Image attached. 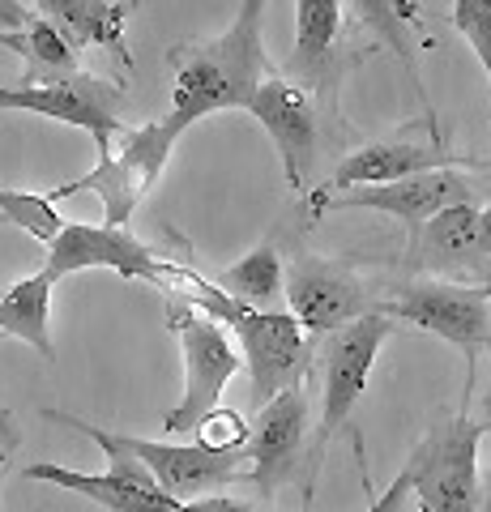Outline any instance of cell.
Returning <instances> with one entry per match:
<instances>
[{
	"label": "cell",
	"instance_id": "cell-1",
	"mask_svg": "<svg viewBox=\"0 0 491 512\" xmlns=\"http://www.w3.org/2000/svg\"><path fill=\"white\" fill-rule=\"evenodd\" d=\"M269 0H240L235 22L218 39L184 43L171 52L176 69V90H171V111L184 128L214 116V111H244L248 99L269 73V56L261 43V13Z\"/></svg>",
	"mask_w": 491,
	"mask_h": 512
},
{
	"label": "cell",
	"instance_id": "cell-2",
	"mask_svg": "<svg viewBox=\"0 0 491 512\" xmlns=\"http://www.w3.org/2000/svg\"><path fill=\"white\" fill-rule=\"evenodd\" d=\"M197 312L210 320H227L231 333L240 338V359L248 367L252 380V406H265L269 397H278L282 389L308 384L312 372V355H316V338H308L299 329V320L291 312H252L231 303L210 278H201L197 269L188 274L180 286Z\"/></svg>",
	"mask_w": 491,
	"mask_h": 512
},
{
	"label": "cell",
	"instance_id": "cell-3",
	"mask_svg": "<svg viewBox=\"0 0 491 512\" xmlns=\"http://www.w3.org/2000/svg\"><path fill=\"white\" fill-rule=\"evenodd\" d=\"M184 133L188 128L176 116H163V120H150L137 128L124 124L112 137V146L99 154V163L86 175H77V180L52 188L47 197L60 205L65 197H77V192H94V197L103 201V227H129L133 210L154 188L158 175H163L167 158Z\"/></svg>",
	"mask_w": 491,
	"mask_h": 512
},
{
	"label": "cell",
	"instance_id": "cell-4",
	"mask_svg": "<svg viewBox=\"0 0 491 512\" xmlns=\"http://www.w3.org/2000/svg\"><path fill=\"white\" fill-rule=\"evenodd\" d=\"M393 338V320L368 312L342 325L325 338H316V355L312 367L321 372V427H316V448H312V466H321L329 440L351 423L355 406L363 402L368 376L380 359V346Z\"/></svg>",
	"mask_w": 491,
	"mask_h": 512
},
{
	"label": "cell",
	"instance_id": "cell-5",
	"mask_svg": "<svg viewBox=\"0 0 491 512\" xmlns=\"http://www.w3.org/2000/svg\"><path fill=\"white\" fill-rule=\"evenodd\" d=\"M376 312L402 325L427 329L436 338L466 350L470 372L474 359L491 350V291L470 282H440V278H406L376 295Z\"/></svg>",
	"mask_w": 491,
	"mask_h": 512
},
{
	"label": "cell",
	"instance_id": "cell-6",
	"mask_svg": "<svg viewBox=\"0 0 491 512\" xmlns=\"http://www.w3.org/2000/svg\"><path fill=\"white\" fill-rule=\"evenodd\" d=\"M43 419L77 427L82 436H90L94 444L103 448L112 466H107L103 474H82V470L56 466V461H39V466H26L22 478H30V483L65 487V491H73V495H86V500H94V504L107 508V512H180V504L154 483L150 470L141 466L137 457L124 453L107 427H94V423L77 419V414H65V410H43Z\"/></svg>",
	"mask_w": 491,
	"mask_h": 512
},
{
	"label": "cell",
	"instance_id": "cell-7",
	"mask_svg": "<svg viewBox=\"0 0 491 512\" xmlns=\"http://www.w3.org/2000/svg\"><path fill=\"white\" fill-rule=\"evenodd\" d=\"M167 320L184 350V393H180V402L163 414V431L184 436V431H197L218 410V397H223L227 380L244 367V359H240V350L231 346L223 325L210 320L205 312H197L193 303L171 299Z\"/></svg>",
	"mask_w": 491,
	"mask_h": 512
},
{
	"label": "cell",
	"instance_id": "cell-8",
	"mask_svg": "<svg viewBox=\"0 0 491 512\" xmlns=\"http://www.w3.org/2000/svg\"><path fill=\"white\" fill-rule=\"evenodd\" d=\"M479 423L462 406L453 419L436 423L406 461V483L419 491V512H474L479 508Z\"/></svg>",
	"mask_w": 491,
	"mask_h": 512
},
{
	"label": "cell",
	"instance_id": "cell-9",
	"mask_svg": "<svg viewBox=\"0 0 491 512\" xmlns=\"http://www.w3.org/2000/svg\"><path fill=\"white\" fill-rule=\"evenodd\" d=\"M82 269H112L120 278L154 282V286H167V291H180L188 274H193V265L154 252L146 239H137L129 227H90V222L65 218L60 235L47 244L43 274L60 282L69 274H82Z\"/></svg>",
	"mask_w": 491,
	"mask_h": 512
},
{
	"label": "cell",
	"instance_id": "cell-10",
	"mask_svg": "<svg viewBox=\"0 0 491 512\" xmlns=\"http://www.w3.org/2000/svg\"><path fill=\"white\" fill-rule=\"evenodd\" d=\"M491 197V175L483 163H453V167H436L423 175H410L398 184H368V188H351L338 197L316 201V214H334V210H376L398 218L406 231H419L427 218H436L449 205H483Z\"/></svg>",
	"mask_w": 491,
	"mask_h": 512
},
{
	"label": "cell",
	"instance_id": "cell-11",
	"mask_svg": "<svg viewBox=\"0 0 491 512\" xmlns=\"http://www.w3.org/2000/svg\"><path fill=\"white\" fill-rule=\"evenodd\" d=\"M282 295L308 338H325L351 320L376 312V295L346 261H325L316 252H295L282 265Z\"/></svg>",
	"mask_w": 491,
	"mask_h": 512
},
{
	"label": "cell",
	"instance_id": "cell-12",
	"mask_svg": "<svg viewBox=\"0 0 491 512\" xmlns=\"http://www.w3.org/2000/svg\"><path fill=\"white\" fill-rule=\"evenodd\" d=\"M308 419H312L308 384L282 389L252 414V423L244 431V461H248L244 483L261 491V504H274L278 487H287L295 478L299 453H304V440H308Z\"/></svg>",
	"mask_w": 491,
	"mask_h": 512
},
{
	"label": "cell",
	"instance_id": "cell-13",
	"mask_svg": "<svg viewBox=\"0 0 491 512\" xmlns=\"http://www.w3.org/2000/svg\"><path fill=\"white\" fill-rule=\"evenodd\" d=\"M120 103H124V86L94 73H73V77H60V82H39V86H22V82L0 86V111H35L43 120L86 128L99 154L112 146V137L124 128Z\"/></svg>",
	"mask_w": 491,
	"mask_h": 512
},
{
	"label": "cell",
	"instance_id": "cell-14",
	"mask_svg": "<svg viewBox=\"0 0 491 512\" xmlns=\"http://www.w3.org/2000/svg\"><path fill=\"white\" fill-rule=\"evenodd\" d=\"M116 444L129 457H137L141 466L150 470V478L163 487L176 504L201 500V495H214L231 483H240L248 474L244 461V444L240 448H205V444H158V440H137L112 431Z\"/></svg>",
	"mask_w": 491,
	"mask_h": 512
},
{
	"label": "cell",
	"instance_id": "cell-15",
	"mask_svg": "<svg viewBox=\"0 0 491 512\" xmlns=\"http://www.w3.org/2000/svg\"><path fill=\"white\" fill-rule=\"evenodd\" d=\"M244 111L252 120H261V128L274 137L287 184L295 192H308L312 167H316V146H321V120H316L312 90L291 82V77L269 73Z\"/></svg>",
	"mask_w": 491,
	"mask_h": 512
},
{
	"label": "cell",
	"instance_id": "cell-16",
	"mask_svg": "<svg viewBox=\"0 0 491 512\" xmlns=\"http://www.w3.org/2000/svg\"><path fill=\"white\" fill-rule=\"evenodd\" d=\"M479 210L483 205H449L436 218H427L419 231H410L406 265L415 269V278L470 282L491 291V265L479 239Z\"/></svg>",
	"mask_w": 491,
	"mask_h": 512
},
{
	"label": "cell",
	"instance_id": "cell-17",
	"mask_svg": "<svg viewBox=\"0 0 491 512\" xmlns=\"http://www.w3.org/2000/svg\"><path fill=\"white\" fill-rule=\"evenodd\" d=\"M453 163H466V158L445 150L440 141H372V146H363L355 154H342L329 184L312 192V205L325 197H338V192H351V188L398 184V180H410V175L453 167Z\"/></svg>",
	"mask_w": 491,
	"mask_h": 512
},
{
	"label": "cell",
	"instance_id": "cell-18",
	"mask_svg": "<svg viewBox=\"0 0 491 512\" xmlns=\"http://www.w3.org/2000/svg\"><path fill=\"white\" fill-rule=\"evenodd\" d=\"M133 0H39V18L56 26L69 47H107L124 64H133L129 43H124V22H129Z\"/></svg>",
	"mask_w": 491,
	"mask_h": 512
},
{
	"label": "cell",
	"instance_id": "cell-19",
	"mask_svg": "<svg viewBox=\"0 0 491 512\" xmlns=\"http://www.w3.org/2000/svg\"><path fill=\"white\" fill-rule=\"evenodd\" d=\"M342 35V5L338 0H295V56L291 82L312 94H325L334 77V47Z\"/></svg>",
	"mask_w": 491,
	"mask_h": 512
},
{
	"label": "cell",
	"instance_id": "cell-20",
	"mask_svg": "<svg viewBox=\"0 0 491 512\" xmlns=\"http://www.w3.org/2000/svg\"><path fill=\"white\" fill-rule=\"evenodd\" d=\"M52 278L30 274L22 282H13L9 291H0V338H18L26 346H35L39 355L52 363L56 346H52Z\"/></svg>",
	"mask_w": 491,
	"mask_h": 512
},
{
	"label": "cell",
	"instance_id": "cell-21",
	"mask_svg": "<svg viewBox=\"0 0 491 512\" xmlns=\"http://www.w3.org/2000/svg\"><path fill=\"white\" fill-rule=\"evenodd\" d=\"M0 43L9 52L22 56V86H39V82H60V77L82 73L77 52L56 26H47L43 18H30L22 26L0 30Z\"/></svg>",
	"mask_w": 491,
	"mask_h": 512
},
{
	"label": "cell",
	"instance_id": "cell-22",
	"mask_svg": "<svg viewBox=\"0 0 491 512\" xmlns=\"http://www.w3.org/2000/svg\"><path fill=\"white\" fill-rule=\"evenodd\" d=\"M214 286L231 303L252 312H282V252L274 244H257L248 256L227 265L223 274H214Z\"/></svg>",
	"mask_w": 491,
	"mask_h": 512
},
{
	"label": "cell",
	"instance_id": "cell-23",
	"mask_svg": "<svg viewBox=\"0 0 491 512\" xmlns=\"http://www.w3.org/2000/svg\"><path fill=\"white\" fill-rule=\"evenodd\" d=\"M338 5H342V13H351L359 26H368L372 39L389 43L393 56L406 64L410 82H419L415 52H410V39H406V30L423 22V13H419L415 0H338Z\"/></svg>",
	"mask_w": 491,
	"mask_h": 512
},
{
	"label": "cell",
	"instance_id": "cell-24",
	"mask_svg": "<svg viewBox=\"0 0 491 512\" xmlns=\"http://www.w3.org/2000/svg\"><path fill=\"white\" fill-rule=\"evenodd\" d=\"M0 218L22 227L30 239H39V244H52L60 227H65L56 201L47 197V192H26V188H0Z\"/></svg>",
	"mask_w": 491,
	"mask_h": 512
},
{
	"label": "cell",
	"instance_id": "cell-25",
	"mask_svg": "<svg viewBox=\"0 0 491 512\" xmlns=\"http://www.w3.org/2000/svg\"><path fill=\"white\" fill-rule=\"evenodd\" d=\"M453 26L466 35L474 56L491 77V0H453Z\"/></svg>",
	"mask_w": 491,
	"mask_h": 512
},
{
	"label": "cell",
	"instance_id": "cell-26",
	"mask_svg": "<svg viewBox=\"0 0 491 512\" xmlns=\"http://www.w3.org/2000/svg\"><path fill=\"white\" fill-rule=\"evenodd\" d=\"M244 431H248V423L240 419V414L218 406L210 419L197 427V444H205V448H240L244 444Z\"/></svg>",
	"mask_w": 491,
	"mask_h": 512
},
{
	"label": "cell",
	"instance_id": "cell-27",
	"mask_svg": "<svg viewBox=\"0 0 491 512\" xmlns=\"http://www.w3.org/2000/svg\"><path fill=\"white\" fill-rule=\"evenodd\" d=\"M180 512H257L244 500H231V495H201V500L180 504Z\"/></svg>",
	"mask_w": 491,
	"mask_h": 512
},
{
	"label": "cell",
	"instance_id": "cell-28",
	"mask_svg": "<svg viewBox=\"0 0 491 512\" xmlns=\"http://www.w3.org/2000/svg\"><path fill=\"white\" fill-rule=\"evenodd\" d=\"M35 13H26L18 0H0V22H9V26H22V22H30Z\"/></svg>",
	"mask_w": 491,
	"mask_h": 512
},
{
	"label": "cell",
	"instance_id": "cell-29",
	"mask_svg": "<svg viewBox=\"0 0 491 512\" xmlns=\"http://www.w3.org/2000/svg\"><path fill=\"white\" fill-rule=\"evenodd\" d=\"M18 427H13V419H9V414L5 410H0V453H9V448H18Z\"/></svg>",
	"mask_w": 491,
	"mask_h": 512
},
{
	"label": "cell",
	"instance_id": "cell-30",
	"mask_svg": "<svg viewBox=\"0 0 491 512\" xmlns=\"http://www.w3.org/2000/svg\"><path fill=\"white\" fill-rule=\"evenodd\" d=\"M479 239H483V252H487V265H491V205L479 210Z\"/></svg>",
	"mask_w": 491,
	"mask_h": 512
},
{
	"label": "cell",
	"instance_id": "cell-31",
	"mask_svg": "<svg viewBox=\"0 0 491 512\" xmlns=\"http://www.w3.org/2000/svg\"><path fill=\"white\" fill-rule=\"evenodd\" d=\"M474 512H491V470L479 474V508Z\"/></svg>",
	"mask_w": 491,
	"mask_h": 512
},
{
	"label": "cell",
	"instance_id": "cell-32",
	"mask_svg": "<svg viewBox=\"0 0 491 512\" xmlns=\"http://www.w3.org/2000/svg\"><path fill=\"white\" fill-rule=\"evenodd\" d=\"M0 470H5V453H0Z\"/></svg>",
	"mask_w": 491,
	"mask_h": 512
},
{
	"label": "cell",
	"instance_id": "cell-33",
	"mask_svg": "<svg viewBox=\"0 0 491 512\" xmlns=\"http://www.w3.org/2000/svg\"><path fill=\"white\" fill-rule=\"evenodd\" d=\"M483 171H487V175H491V163H487V167H483Z\"/></svg>",
	"mask_w": 491,
	"mask_h": 512
}]
</instances>
